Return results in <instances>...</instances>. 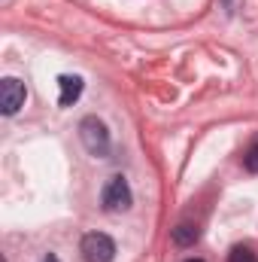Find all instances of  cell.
<instances>
[{
    "label": "cell",
    "mask_w": 258,
    "mask_h": 262,
    "mask_svg": "<svg viewBox=\"0 0 258 262\" xmlns=\"http://www.w3.org/2000/svg\"><path fill=\"white\" fill-rule=\"evenodd\" d=\"M79 253L85 262H113L116 259V241L107 232H88L79 244Z\"/></svg>",
    "instance_id": "2"
},
{
    "label": "cell",
    "mask_w": 258,
    "mask_h": 262,
    "mask_svg": "<svg viewBox=\"0 0 258 262\" xmlns=\"http://www.w3.org/2000/svg\"><path fill=\"white\" fill-rule=\"evenodd\" d=\"M24 98H28V92H24L21 79H15V76L0 79V113L3 116H15L24 107Z\"/></svg>",
    "instance_id": "4"
},
{
    "label": "cell",
    "mask_w": 258,
    "mask_h": 262,
    "mask_svg": "<svg viewBox=\"0 0 258 262\" xmlns=\"http://www.w3.org/2000/svg\"><path fill=\"white\" fill-rule=\"evenodd\" d=\"M228 262H258V253L252 247H243V244H237L231 253H228Z\"/></svg>",
    "instance_id": "7"
},
{
    "label": "cell",
    "mask_w": 258,
    "mask_h": 262,
    "mask_svg": "<svg viewBox=\"0 0 258 262\" xmlns=\"http://www.w3.org/2000/svg\"><path fill=\"white\" fill-rule=\"evenodd\" d=\"M100 201H104V210H110V213H122V210H128L131 204H134V195H131L128 180H125L122 174L110 177V180H107V186H104Z\"/></svg>",
    "instance_id": "3"
},
{
    "label": "cell",
    "mask_w": 258,
    "mask_h": 262,
    "mask_svg": "<svg viewBox=\"0 0 258 262\" xmlns=\"http://www.w3.org/2000/svg\"><path fill=\"white\" fill-rule=\"evenodd\" d=\"M79 140H82V146L88 149V156H94V159H107L110 149H113L110 131H107V125H104L97 116H85V119L79 122Z\"/></svg>",
    "instance_id": "1"
},
{
    "label": "cell",
    "mask_w": 258,
    "mask_h": 262,
    "mask_svg": "<svg viewBox=\"0 0 258 262\" xmlns=\"http://www.w3.org/2000/svg\"><path fill=\"white\" fill-rule=\"evenodd\" d=\"M243 168L249 174H258V143H252L246 152H243Z\"/></svg>",
    "instance_id": "8"
},
{
    "label": "cell",
    "mask_w": 258,
    "mask_h": 262,
    "mask_svg": "<svg viewBox=\"0 0 258 262\" xmlns=\"http://www.w3.org/2000/svg\"><path fill=\"white\" fill-rule=\"evenodd\" d=\"M43 262H61V259H58V256H52V253H49V256H46V259H43Z\"/></svg>",
    "instance_id": "9"
},
{
    "label": "cell",
    "mask_w": 258,
    "mask_h": 262,
    "mask_svg": "<svg viewBox=\"0 0 258 262\" xmlns=\"http://www.w3.org/2000/svg\"><path fill=\"white\" fill-rule=\"evenodd\" d=\"M58 89H61L58 104H61V107H73V104L79 101V95H82V79L64 73V76H58Z\"/></svg>",
    "instance_id": "5"
},
{
    "label": "cell",
    "mask_w": 258,
    "mask_h": 262,
    "mask_svg": "<svg viewBox=\"0 0 258 262\" xmlns=\"http://www.w3.org/2000/svg\"><path fill=\"white\" fill-rule=\"evenodd\" d=\"M186 262H203V259H186Z\"/></svg>",
    "instance_id": "10"
},
{
    "label": "cell",
    "mask_w": 258,
    "mask_h": 262,
    "mask_svg": "<svg viewBox=\"0 0 258 262\" xmlns=\"http://www.w3.org/2000/svg\"><path fill=\"white\" fill-rule=\"evenodd\" d=\"M197 238H200V229H197L194 223H179V226L170 232V241H173L176 247H192Z\"/></svg>",
    "instance_id": "6"
}]
</instances>
